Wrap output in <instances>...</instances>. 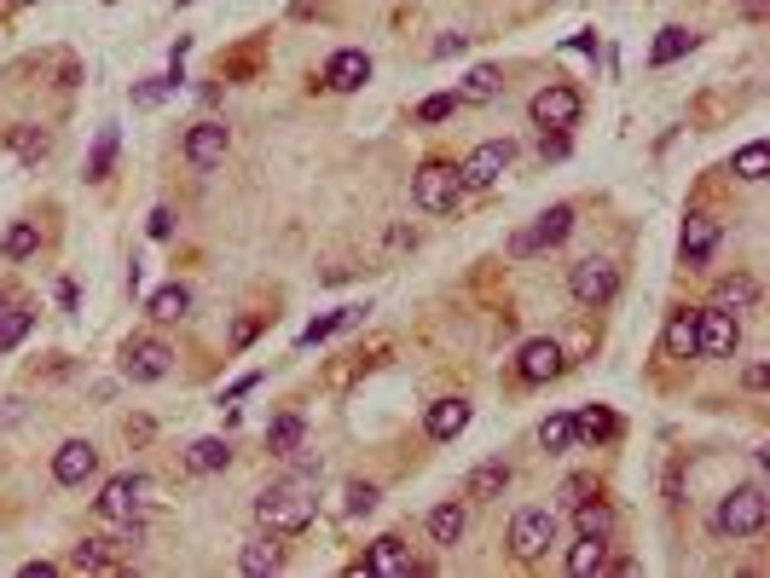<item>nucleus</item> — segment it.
Listing matches in <instances>:
<instances>
[{
    "label": "nucleus",
    "mask_w": 770,
    "mask_h": 578,
    "mask_svg": "<svg viewBox=\"0 0 770 578\" xmlns=\"http://www.w3.org/2000/svg\"><path fill=\"white\" fill-rule=\"evenodd\" d=\"M458 105H463L458 93H429V99L417 105V122H446V116H452Z\"/></svg>",
    "instance_id": "nucleus-42"
},
{
    "label": "nucleus",
    "mask_w": 770,
    "mask_h": 578,
    "mask_svg": "<svg viewBox=\"0 0 770 578\" xmlns=\"http://www.w3.org/2000/svg\"><path fill=\"white\" fill-rule=\"evenodd\" d=\"M365 81H371V53L342 47V53H331V65H324L319 88H331V93H359Z\"/></svg>",
    "instance_id": "nucleus-16"
},
{
    "label": "nucleus",
    "mask_w": 770,
    "mask_h": 578,
    "mask_svg": "<svg viewBox=\"0 0 770 578\" xmlns=\"http://www.w3.org/2000/svg\"><path fill=\"white\" fill-rule=\"evenodd\" d=\"M470 417H475V405L470 400H435L429 411H423V434H429L435 446H446V440H458L463 428H470Z\"/></svg>",
    "instance_id": "nucleus-18"
},
{
    "label": "nucleus",
    "mask_w": 770,
    "mask_h": 578,
    "mask_svg": "<svg viewBox=\"0 0 770 578\" xmlns=\"http://www.w3.org/2000/svg\"><path fill=\"white\" fill-rule=\"evenodd\" d=\"M747 394H765V382H770V370H765V359H754V365H747Z\"/></svg>",
    "instance_id": "nucleus-47"
},
{
    "label": "nucleus",
    "mask_w": 770,
    "mask_h": 578,
    "mask_svg": "<svg viewBox=\"0 0 770 578\" xmlns=\"http://www.w3.org/2000/svg\"><path fill=\"white\" fill-rule=\"evenodd\" d=\"M412 203L423 215H452L458 203H463V180H458V169L446 157H429L423 169L412 174Z\"/></svg>",
    "instance_id": "nucleus-3"
},
{
    "label": "nucleus",
    "mask_w": 770,
    "mask_h": 578,
    "mask_svg": "<svg viewBox=\"0 0 770 578\" xmlns=\"http://www.w3.org/2000/svg\"><path fill=\"white\" fill-rule=\"evenodd\" d=\"M660 354L666 359H696V307H673V319L660 330Z\"/></svg>",
    "instance_id": "nucleus-21"
},
{
    "label": "nucleus",
    "mask_w": 770,
    "mask_h": 578,
    "mask_svg": "<svg viewBox=\"0 0 770 578\" xmlns=\"http://www.w3.org/2000/svg\"><path fill=\"white\" fill-rule=\"evenodd\" d=\"M567 578H591V573H602L608 567V539H579L574 550H567Z\"/></svg>",
    "instance_id": "nucleus-35"
},
{
    "label": "nucleus",
    "mask_w": 770,
    "mask_h": 578,
    "mask_svg": "<svg viewBox=\"0 0 770 578\" xmlns=\"http://www.w3.org/2000/svg\"><path fill=\"white\" fill-rule=\"evenodd\" d=\"M742 347V319L724 307H696V359H729Z\"/></svg>",
    "instance_id": "nucleus-11"
},
{
    "label": "nucleus",
    "mask_w": 770,
    "mask_h": 578,
    "mask_svg": "<svg viewBox=\"0 0 770 578\" xmlns=\"http://www.w3.org/2000/svg\"><path fill=\"white\" fill-rule=\"evenodd\" d=\"M412 562H417L412 544H405L400 532H382V539L359 555V573L365 578H405V573H412Z\"/></svg>",
    "instance_id": "nucleus-14"
},
{
    "label": "nucleus",
    "mask_w": 770,
    "mask_h": 578,
    "mask_svg": "<svg viewBox=\"0 0 770 578\" xmlns=\"http://www.w3.org/2000/svg\"><path fill=\"white\" fill-rule=\"evenodd\" d=\"M301 440H308V417H301V411L273 417V428H267V451H273V458H296Z\"/></svg>",
    "instance_id": "nucleus-28"
},
{
    "label": "nucleus",
    "mask_w": 770,
    "mask_h": 578,
    "mask_svg": "<svg viewBox=\"0 0 770 578\" xmlns=\"http://www.w3.org/2000/svg\"><path fill=\"white\" fill-rule=\"evenodd\" d=\"M0 255H7L12 266L35 261V255H41V226H35V220H12L7 238H0Z\"/></svg>",
    "instance_id": "nucleus-31"
},
{
    "label": "nucleus",
    "mask_w": 770,
    "mask_h": 578,
    "mask_svg": "<svg viewBox=\"0 0 770 578\" xmlns=\"http://www.w3.org/2000/svg\"><path fill=\"white\" fill-rule=\"evenodd\" d=\"M713 307H724V313H754L759 307V278L754 273H729L713 284Z\"/></svg>",
    "instance_id": "nucleus-22"
},
{
    "label": "nucleus",
    "mask_w": 770,
    "mask_h": 578,
    "mask_svg": "<svg viewBox=\"0 0 770 578\" xmlns=\"http://www.w3.org/2000/svg\"><path fill=\"white\" fill-rule=\"evenodd\" d=\"M539 451H544V458L574 451V411H551V417L539 423Z\"/></svg>",
    "instance_id": "nucleus-34"
},
{
    "label": "nucleus",
    "mask_w": 770,
    "mask_h": 578,
    "mask_svg": "<svg viewBox=\"0 0 770 578\" xmlns=\"http://www.w3.org/2000/svg\"><path fill=\"white\" fill-rule=\"evenodd\" d=\"M146 232H151L157 243L174 238V209H169V203H157V209H151V226H146Z\"/></svg>",
    "instance_id": "nucleus-44"
},
{
    "label": "nucleus",
    "mask_w": 770,
    "mask_h": 578,
    "mask_svg": "<svg viewBox=\"0 0 770 578\" xmlns=\"http://www.w3.org/2000/svg\"><path fill=\"white\" fill-rule=\"evenodd\" d=\"M585 498H597V481H591V474H567V481L556 486V509H567V515H574Z\"/></svg>",
    "instance_id": "nucleus-40"
},
{
    "label": "nucleus",
    "mask_w": 770,
    "mask_h": 578,
    "mask_svg": "<svg viewBox=\"0 0 770 578\" xmlns=\"http://www.w3.org/2000/svg\"><path fill=\"white\" fill-rule=\"evenodd\" d=\"M539 157H544V162H562V157H567V134L539 128Z\"/></svg>",
    "instance_id": "nucleus-43"
},
{
    "label": "nucleus",
    "mask_w": 770,
    "mask_h": 578,
    "mask_svg": "<svg viewBox=\"0 0 770 578\" xmlns=\"http://www.w3.org/2000/svg\"><path fill=\"white\" fill-rule=\"evenodd\" d=\"M313 515H319V474H308V469H290L284 481H273L255 498V521L267 527V532H278V539L308 532Z\"/></svg>",
    "instance_id": "nucleus-1"
},
{
    "label": "nucleus",
    "mask_w": 770,
    "mask_h": 578,
    "mask_svg": "<svg viewBox=\"0 0 770 578\" xmlns=\"http://www.w3.org/2000/svg\"><path fill=\"white\" fill-rule=\"evenodd\" d=\"M579 111H585V99H579L574 81H551V88H539L533 99H527V116H533V128H556V134L574 128Z\"/></svg>",
    "instance_id": "nucleus-8"
},
{
    "label": "nucleus",
    "mask_w": 770,
    "mask_h": 578,
    "mask_svg": "<svg viewBox=\"0 0 770 578\" xmlns=\"http://www.w3.org/2000/svg\"><path fill=\"white\" fill-rule=\"evenodd\" d=\"M186 307H192V289L186 284H162L146 296V313L162 319V324H174V319H186Z\"/></svg>",
    "instance_id": "nucleus-33"
},
{
    "label": "nucleus",
    "mask_w": 770,
    "mask_h": 578,
    "mask_svg": "<svg viewBox=\"0 0 770 578\" xmlns=\"http://www.w3.org/2000/svg\"><path fill=\"white\" fill-rule=\"evenodd\" d=\"M76 301H81V296H76V284L65 278V284H58V307H65V313H76Z\"/></svg>",
    "instance_id": "nucleus-48"
},
{
    "label": "nucleus",
    "mask_w": 770,
    "mask_h": 578,
    "mask_svg": "<svg viewBox=\"0 0 770 578\" xmlns=\"http://www.w3.org/2000/svg\"><path fill=\"white\" fill-rule=\"evenodd\" d=\"M765 162H770L765 139H754V144H742V151H736V162H729V174H736V180H765Z\"/></svg>",
    "instance_id": "nucleus-39"
},
{
    "label": "nucleus",
    "mask_w": 770,
    "mask_h": 578,
    "mask_svg": "<svg viewBox=\"0 0 770 578\" xmlns=\"http://www.w3.org/2000/svg\"><path fill=\"white\" fill-rule=\"evenodd\" d=\"M238 573H250V578H267V573H284V539L278 532L261 527L250 544L238 550Z\"/></svg>",
    "instance_id": "nucleus-19"
},
{
    "label": "nucleus",
    "mask_w": 770,
    "mask_h": 578,
    "mask_svg": "<svg viewBox=\"0 0 770 578\" xmlns=\"http://www.w3.org/2000/svg\"><path fill=\"white\" fill-rule=\"evenodd\" d=\"M608 440H620V417L608 405H585L574 411V446H608Z\"/></svg>",
    "instance_id": "nucleus-20"
},
{
    "label": "nucleus",
    "mask_w": 770,
    "mask_h": 578,
    "mask_svg": "<svg viewBox=\"0 0 770 578\" xmlns=\"http://www.w3.org/2000/svg\"><path fill=\"white\" fill-rule=\"evenodd\" d=\"M30 324H35V307H24V301H12L7 313H0V354H12L18 342L30 336Z\"/></svg>",
    "instance_id": "nucleus-38"
},
{
    "label": "nucleus",
    "mask_w": 770,
    "mask_h": 578,
    "mask_svg": "<svg viewBox=\"0 0 770 578\" xmlns=\"http://www.w3.org/2000/svg\"><path fill=\"white\" fill-rule=\"evenodd\" d=\"M567 296L597 313V307H608V301L620 296V266H614V261H602V255L574 261V266H567Z\"/></svg>",
    "instance_id": "nucleus-4"
},
{
    "label": "nucleus",
    "mask_w": 770,
    "mask_h": 578,
    "mask_svg": "<svg viewBox=\"0 0 770 578\" xmlns=\"http://www.w3.org/2000/svg\"><path fill=\"white\" fill-rule=\"evenodd\" d=\"M227 144H232V134L220 128V122H197V128H186V162L197 174H209V169H220Z\"/></svg>",
    "instance_id": "nucleus-17"
},
{
    "label": "nucleus",
    "mask_w": 770,
    "mask_h": 578,
    "mask_svg": "<svg viewBox=\"0 0 770 578\" xmlns=\"http://www.w3.org/2000/svg\"><path fill=\"white\" fill-rule=\"evenodd\" d=\"M18 573H24V578H53L58 567H53V562H24V567H18Z\"/></svg>",
    "instance_id": "nucleus-49"
},
{
    "label": "nucleus",
    "mask_w": 770,
    "mask_h": 578,
    "mask_svg": "<svg viewBox=\"0 0 770 578\" xmlns=\"http://www.w3.org/2000/svg\"><path fill=\"white\" fill-rule=\"evenodd\" d=\"M227 463H232V446L220 440V434H203V440L186 446V469H192V474H220Z\"/></svg>",
    "instance_id": "nucleus-30"
},
{
    "label": "nucleus",
    "mask_w": 770,
    "mask_h": 578,
    "mask_svg": "<svg viewBox=\"0 0 770 578\" xmlns=\"http://www.w3.org/2000/svg\"><path fill=\"white\" fill-rule=\"evenodd\" d=\"M498 93H504V76H498V65H475L470 76H463V88H458V99H463V105H493Z\"/></svg>",
    "instance_id": "nucleus-32"
},
{
    "label": "nucleus",
    "mask_w": 770,
    "mask_h": 578,
    "mask_svg": "<svg viewBox=\"0 0 770 578\" xmlns=\"http://www.w3.org/2000/svg\"><path fill=\"white\" fill-rule=\"evenodd\" d=\"M7 307H12V296H7V289H0V313H7Z\"/></svg>",
    "instance_id": "nucleus-51"
},
{
    "label": "nucleus",
    "mask_w": 770,
    "mask_h": 578,
    "mask_svg": "<svg viewBox=\"0 0 770 578\" xmlns=\"http://www.w3.org/2000/svg\"><path fill=\"white\" fill-rule=\"evenodd\" d=\"M510 555L521 567H533V562H544V555L556 550V509H521L516 521H510Z\"/></svg>",
    "instance_id": "nucleus-6"
},
{
    "label": "nucleus",
    "mask_w": 770,
    "mask_h": 578,
    "mask_svg": "<svg viewBox=\"0 0 770 578\" xmlns=\"http://www.w3.org/2000/svg\"><path fill=\"white\" fill-rule=\"evenodd\" d=\"M696 30H683V24H666L660 35H655V47H648V65H655V70H666V65H678V58H689V53H696Z\"/></svg>",
    "instance_id": "nucleus-27"
},
{
    "label": "nucleus",
    "mask_w": 770,
    "mask_h": 578,
    "mask_svg": "<svg viewBox=\"0 0 770 578\" xmlns=\"http://www.w3.org/2000/svg\"><path fill=\"white\" fill-rule=\"evenodd\" d=\"M116 144H122V134H116V122H105V128H99V139H93V151H88V180H93V185H105V180H111V162H116Z\"/></svg>",
    "instance_id": "nucleus-36"
},
{
    "label": "nucleus",
    "mask_w": 770,
    "mask_h": 578,
    "mask_svg": "<svg viewBox=\"0 0 770 578\" xmlns=\"http://www.w3.org/2000/svg\"><path fill=\"white\" fill-rule=\"evenodd\" d=\"M7 144H12V157L24 162V169H35V162H47L53 134H47V128H35V122H18V128L7 134Z\"/></svg>",
    "instance_id": "nucleus-29"
},
{
    "label": "nucleus",
    "mask_w": 770,
    "mask_h": 578,
    "mask_svg": "<svg viewBox=\"0 0 770 578\" xmlns=\"http://www.w3.org/2000/svg\"><path fill=\"white\" fill-rule=\"evenodd\" d=\"M719 238H724V220H719L713 209H689V215H683V232H678V261L689 266V273H706V261H713Z\"/></svg>",
    "instance_id": "nucleus-10"
},
{
    "label": "nucleus",
    "mask_w": 770,
    "mask_h": 578,
    "mask_svg": "<svg viewBox=\"0 0 770 578\" xmlns=\"http://www.w3.org/2000/svg\"><path fill=\"white\" fill-rule=\"evenodd\" d=\"M614 521H620V515H614V504H608L602 492L574 509V532H579V539H614Z\"/></svg>",
    "instance_id": "nucleus-25"
},
{
    "label": "nucleus",
    "mask_w": 770,
    "mask_h": 578,
    "mask_svg": "<svg viewBox=\"0 0 770 578\" xmlns=\"http://www.w3.org/2000/svg\"><path fill=\"white\" fill-rule=\"evenodd\" d=\"M250 388H261V370H250V377H238V382L227 388V394H220V405H232V400H243V394H250Z\"/></svg>",
    "instance_id": "nucleus-45"
},
{
    "label": "nucleus",
    "mask_w": 770,
    "mask_h": 578,
    "mask_svg": "<svg viewBox=\"0 0 770 578\" xmlns=\"http://www.w3.org/2000/svg\"><path fill=\"white\" fill-rule=\"evenodd\" d=\"M180 7H192V0H180Z\"/></svg>",
    "instance_id": "nucleus-52"
},
{
    "label": "nucleus",
    "mask_w": 770,
    "mask_h": 578,
    "mask_svg": "<svg viewBox=\"0 0 770 578\" xmlns=\"http://www.w3.org/2000/svg\"><path fill=\"white\" fill-rule=\"evenodd\" d=\"M377 498H382L377 481H354L348 492H342V509H348L354 521H359V515H371V509H377Z\"/></svg>",
    "instance_id": "nucleus-41"
},
{
    "label": "nucleus",
    "mask_w": 770,
    "mask_h": 578,
    "mask_svg": "<svg viewBox=\"0 0 770 578\" xmlns=\"http://www.w3.org/2000/svg\"><path fill=\"white\" fill-rule=\"evenodd\" d=\"M122 562H128V555H122L111 539H81L70 550V567L76 573H122Z\"/></svg>",
    "instance_id": "nucleus-24"
},
{
    "label": "nucleus",
    "mask_w": 770,
    "mask_h": 578,
    "mask_svg": "<svg viewBox=\"0 0 770 578\" xmlns=\"http://www.w3.org/2000/svg\"><path fill=\"white\" fill-rule=\"evenodd\" d=\"M567 53H597V35H591V30L574 35V41H567Z\"/></svg>",
    "instance_id": "nucleus-50"
},
{
    "label": "nucleus",
    "mask_w": 770,
    "mask_h": 578,
    "mask_svg": "<svg viewBox=\"0 0 770 578\" xmlns=\"http://www.w3.org/2000/svg\"><path fill=\"white\" fill-rule=\"evenodd\" d=\"M463 521H470V515H463V498L435 504L429 521H423V527H429V544H435V550H452V544L463 539Z\"/></svg>",
    "instance_id": "nucleus-23"
},
{
    "label": "nucleus",
    "mask_w": 770,
    "mask_h": 578,
    "mask_svg": "<svg viewBox=\"0 0 770 578\" xmlns=\"http://www.w3.org/2000/svg\"><path fill=\"white\" fill-rule=\"evenodd\" d=\"M765 521H770V492L759 481L724 492L719 509H713V532H719V539H759Z\"/></svg>",
    "instance_id": "nucleus-2"
},
{
    "label": "nucleus",
    "mask_w": 770,
    "mask_h": 578,
    "mask_svg": "<svg viewBox=\"0 0 770 578\" xmlns=\"http://www.w3.org/2000/svg\"><path fill=\"white\" fill-rule=\"evenodd\" d=\"M562 370H567V354H562L556 336H527V342L516 347V382L544 388V382H556Z\"/></svg>",
    "instance_id": "nucleus-12"
},
{
    "label": "nucleus",
    "mask_w": 770,
    "mask_h": 578,
    "mask_svg": "<svg viewBox=\"0 0 770 578\" xmlns=\"http://www.w3.org/2000/svg\"><path fill=\"white\" fill-rule=\"evenodd\" d=\"M146 492H151V481L146 474H111L105 486H99V498H93V515L99 521H128V515H139V504H146Z\"/></svg>",
    "instance_id": "nucleus-13"
},
{
    "label": "nucleus",
    "mask_w": 770,
    "mask_h": 578,
    "mask_svg": "<svg viewBox=\"0 0 770 578\" xmlns=\"http://www.w3.org/2000/svg\"><path fill=\"white\" fill-rule=\"evenodd\" d=\"M174 370V347L169 342H157V336H128L122 342V377L139 382V388H151L162 382Z\"/></svg>",
    "instance_id": "nucleus-9"
},
{
    "label": "nucleus",
    "mask_w": 770,
    "mask_h": 578,
    "mask_svg": "<svg viewBox=\"0 0 770 578\" xmlns=\"http://www.w3.org/2000/svg\"><path fill=\"white\" fill-rule=\"evenodd\" d=\"M18 7H30V0H18Z\"/></svg>",
    "instance_id": "nucleus-53"
},
{
    "label": "nucleus",
    "mask_w": 770,
    "mask_h": 578,
    "mask_svg": "<svg viewBox=\"0 0 770 578\" xmlns=\"http://www.w3.org/2000/svg\"><path fill=\"white\" fill-rule=\"evenodd\" d=\"M99 474V446L93 440H65L53 451V481L58 486H88Z\"/></svg>",
    "instance_id": "nucleus-15"
},
{
    "label": "nucleus",
    "mask_w": 770,
    "mask_h": 578,
    "mask_svg": "<svg viewBox=\"0 0 770 578\" xmlns=\"http://www.w3.org/2000/svg\"><path fill=\"white\" fill-rule=\"evenodd\" d=\"M510 162H516V139H481L475 151L458 162L463 192H486V185H498L504 174H510Z\"/></svg>",
    "instance_id": "nucleus-7"
},
{
    "label": "nucleus",
    "mask_w": 770,
    "mask_h": 578,
    "mask_svg": "<svg viewBox=\"0 0 770 578\" xmlns=\"http://www.w3.org/2000/svg\"><path fill=\"white\" fill-rule=\"evenodd\" d=\"M574 226H579V220H574V203H551V209L527 226V232L510 238V255H516V261H533V255H544V250H556V243L574 238Z\"/></svg>",
    "instance_id": "nucleus-5"
},
{
    "label": "nucleus",
    "mask_w": 770,
    "mask_h": 578,
    "mask_svg": "<svg viewBox=\"0 0 770 578\" xmlns=\"http://www.w3.org/2000/svg\"><path fill=\"white\" fill-rule=\"evenodd\" d=\"M180 81H186V76H180V65H169L162 76H146V81L134 88V105H139V111L162 105V99H174V93H180Z\"/></svg>",
    "instance_id": "nucleus-37"
},
{
    "label": "nucleus",
    "mask_w": 770,
    "mask_h": 578,
    "mask_svg": "<svg viewBox=\"0 0 770 578\" xmlns=\"http://www.w3.org/2000/svg\"><path fill=\"white\" fill-rule=\"evenodd\" d=\"M463 47H470V35H440L435 41V58H458Z\"/></svg>",
    "instance_id": "nucleus-46"
},
{
    "label": "nucleus",
    "mask_w": 770,
    "mask_h": 578,
    "mask_svg": "<svg viewBox=\"0 0 770 578\" xmlns=\"http://www.w3.org/2000/svg\"><path fill=\"white\" fill-rule=\"evenodd\" d=\"M504 486H510V463L486 458V463L470 469V481H463V498H470V504H486V498H498Z\"/></svg>",
    "instance_id": "nucleus-26"
}]
</instances>
